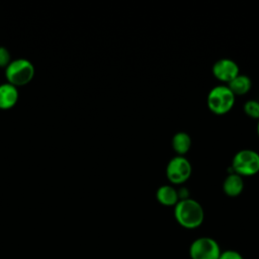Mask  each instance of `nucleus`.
Here are the masks:
<instances>
[{"label":"nucleus","mask_w":259,"mask_h":259,"mask_svg":"<svg viewBox=\"0 0 259 259\" xmlns=\"http://www.w3.org/2000/svg\"><path fill=\"white\" fill-rule=\"evenodd\" d=\"M10 62L9 51L4 47H0V68H6Z\"/></svg>","instance_id":"14"},{"label":"nucleus","mask_w":259,"mask_h":259,"mask_svg":"<svg viewBox=\"0 0 259 259\" xmlns=\"http://www.w3.org/2000/svg\"><path fill=\"white\" fill-rule=\"evenodd\" d=\"M244 190V179L235 172L228 173L223 182V191L230 197L239 196Z\"/></svg>","instance_id":"8"},{"label":"nucleus","mask_w":259,"mask_h":259,"mask_svg":"<svg viewBox=\"0 0 259 259\" xmlns=\"http://www.w3.org/2000/svg\"><path fill=\"white\" fill-rule=\"evenodd\" d=\"M189 255L191 259H219L221 249L214 239L200 237L191 243Z\"/></svg>","instance_id":"6"},{"label":"nucleus","mask_w":259,"mask_h":259,"mask_svg":"<svg viewBox=\"0 0 259 259\" xmlns=\"http://www.w3.org/2000/svg\"><path fill=\"white\" fill-rule=\"evenodd\" d=\"M34 76V67L26 59H17L11 61L5 68V77L8 83L13 86H23L28 84Z\"/></svg>","instance_id":"4"},{"label":"nucleus","mask_w":259,"mask_h":259,"mask_svg":"<svg viewBox=\"0 0 259 259\" xmlns=\"http://www.w3.org/2000/svg\"><path fill=\"white\" fill-rule=\"evenodd\" d=\"M257 135L259 137V119L257 120Z\"/></svg>","instance_id":"17"},{"label":"nucleus","mask_w":259,"mask_h":259,"mask_svg":"<svg viewBox=\"0 0 259 259\" xmlns=\"http://www.w3.org/2000/svg\"><path fill=\"white\" fill-rule=\"evenodd\" d=\"M156 199L164 206H175L179 201L177 188L171 184L161 185L156 191Z\"/></svg>","instance_id":"10"},{"label":"nucleus","mask_w":259,"mask_h":259,"mask_svg":"<svg viewBox=\"0 0 259 259\" xmlns=\"http://www.w3.org/2000/svg\"><path fill=\"white\" fill-rule=\"evenodd\" d=\"M227 86L235 96L237 95L242 96L247 94L251 90L252 81L249 76L244 74H239L231 82H229Z\"/></svg>","instance_id":"12"},{"label":"nucleus","mask_w":259,"mask_h":259,"mask_svg":"<svg viewBox=\"0 0 259 259\" xmlns=\"http://www.w3.org/2000/svg\"><path fill=\"white\" fill-rule=\"evenodd\" d=\"M219 259H244L243 256L235 250H226L221 252Z\"/></svg>","instance_id":"15"},{"label":"nucleus","mask_w":259,"mask_h":259,"mask_svg":"<svg viewBox=\"0 0 259 259\" xmlns=\"http://www.w3.org/2000/svg\"><path fill=\"white\" fill-rule=\"evenodd\" d=\"M191 138L185 132H177L171 140V146L177 156H185L191 148Z\"/></svg>","instance_id":"11"},{"label":"nucleus","mask_w":259,"mask_h":259,"mask_svg":"<svg viewBox=\"0 0 259 259\" xmlns=\"http://www.w3.org/2000/svg\"><path fill=\"white\" fill-rule=\"evenodd\" d=\"M17 87L10 83H4L0 85V109L7 110L12 108L18 100Z\"/></svg>","instance_id":"9"},{"label":"nucleus","mask_w":259,"mask_h":259,"mask_svg":"<svg viewBox=\"0 0 259 259\" xmlns=\"http://www.w3.org/2000/svg\"><path fill=\"white\" fill-rule=\"evenodd\" d=\"M231 168L242 177L256 175L259 172V153L251 149L238 151L233 157Z\"/></svg>","instance_id":"3"},{"label":"nucleus","mask_w":259,"mask_h":259,"mask_svg":"<svg viewBox=\"0 0 259 259\" xmlns=\"http://www.w3.org/2000/svg\"><path fill=\"white\" fill-rule=\"evenodd\" d=\"M174 218L181 227L191 230L198 228L203 223L204 211L197 200L189 197L176 203Z\"/></svg>","instance_id":"1"},{"label":"nucleus","mask_w":259,"mask_h":259,"mask_svg":"<svg viewBox=\"0 0 259 259\" xmlns=\"http://www.w3.org/2000/svg\"><path fill=\"white\" fill-rule=\"evenodd\" d=\"M177 193H178V197H179V200H182V199H186V198H189V191L186 187L182 186L180 188L177 189Z\"/></svg>","instance_id":"16"},{"label":"nucleus","mask_w":259,"mask_h":259,"mask_svg":"<svg viewBox=\"0 0 259 259\" xmlns=\"http://www.w3.org/2000/svg\"><path fill=\"white\" fill-rule=\"evenodd\" d=\"M211 73L217 80L228 84L240 74V68L234 60L229 58H222L213 63Z\"/></svg>","instance_id":"7"},{"label":"nucleus","mask_w":259,"mask_h":259,"mask_svg":"<svg viewBox=\"0 0 259 259\" xmlns=\"http://www.w3.org/2000/svg\"><path fill=\"white\" fill-rule=\"evenodd\" d=\"M192 166L185 156H174L166 166V177L171 185H182L191 176Z\"/></svg>","instance_id":"5"},{"label":"nucleus","mask_w":259,"mask_h":259,"mask_svg":"<svg viewBox=\"0 0 259 259\" xmlns=\"http://www.w3.org/2000/svg\"><path fill=\"white\" fill-rule=\"evenodd\" d=\"M236 96L227 85H217L212 87L206 97V104L210 112L215 115H224L234 107Z\"/></svg>","instance_id":"2"},{"label":"nucleus","mask_w":259,"mask_h":259,"mask_svg":"<svg viewBox=\"0 0 259 259\" xmlns=\"http://www.w3.org/2000/svg\"><path fill=\"white\" fill-rule=\"evenodd\" d=\"M244 113L253 119H259V100L250 99L243 105Z\"/></svg>","instance_id":"13"}]
</instances>
